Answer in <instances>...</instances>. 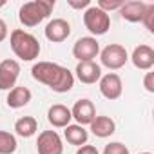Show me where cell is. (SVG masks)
Instances as JSON below:
<instances>
[{
  "instance_id": "obj_3",
  "label": "cell",
  "mask_w": 154,
  "mask_h": 154,
  "mask_svg": "<svg viewBox=\"0 0 154 154\" xmlns=\"http://www.w3.org/2000/svg\"><path fill=\"white\" fill-rule=\"evenodd\" d=\"M53 9H54V0H31L20 8L18 20L26 27H35L44 18H47Z\"/></svg>"
},
{
  "instance_id": "obj_23",
  "label": "cell",
  "mask_w": 154,
  "mask_h": 154,
  "mask_svg": "<svg viewBox=\"0 0 154 154\" xmlns=\"http://www.w3.org/2000/svg\"><path fill=\"white\" fill-rule=\"evenodd\" d=\"M103 154H129V149L120 141H112V143L105 145Z\"/></svg>"
},
{
  "instance_id": "obj_18",
  "label": "cell",
  "mask_w": 154,
  "mask_h": 154,
  "mask_svg": "<svg viewBox=\"0 0 154 154\" xmlns=\"http://www.w3.org/2000/svg\"><path fill=\"white\" fill-rule=\"evenodd\" d=\"M63 136H65L67 143H71L74 147H82L89 140V132L82 125H78V123H76V125H67L65 131H63Z\"/></svg>"
},
{
  "instance_id": "obj_24",
  "label": "cell",
  "mask_w": 154,
  "mask_h": 154,
  "mask_svg": "<svg viewBox=\"0 0 154 154\" xmlns=\"http://www.w3.org/2000/svg\"><path fill=\"white\" fill-rule=\"evenodd\" d=\"M143 87L149 93H154V72H147L143 78Z\"/></svg>"
},
{
  "instance_id": "obj_10",
  "label": "cell",
  "mask_w": 154,
  "mask_h": 154,
  "mask_svg": "<svg viewBox=\"0 0 154 154\" xmlns=\"http://www.w3.org/2000/svg\"><path fill=\"white\" fill-rule=\"evenodd\" d=\"M71 35V24L63 18H53L45 26V38L53 44H60L67 40Z\"/></svg>"
},
{
  "instance_id": "obj_20",
  "label": "cell",
  "mask_w": 154,
  "mask_h": 154,
  "mask_svg": "<svg viewBox=\"0 0 154 154\" xmlns=\"http://www.w3.org/2000/svg\"><path fill=\"white\" fill-rule=\"evenodd\" d=\"M17 138L8 132V131H0V154H13L17 150Z\"/></svg>"
},
{
  "instance_id": "obj_14",
  "label": "cell",
  "mask_w": 154,
  "mask_h": 154,
  "mask_svg": "<svg viewBox=\"0 0 154 154\" xmlns=\"http://www.w3.org/2000/svg\"><path fill=\"white\" fill-rule=\"evenodd\" d=\"M72 116H71V109H67L65 105L62 103H54L49 107L47 111V122L56 127V129H65L69 123H71Z\"/></svg>"
},
{
  "instance_id": "obj_15",
  "label": "cell",
  "mask_w": 154,
  "mask_h": 154,
  "mask_svg": "<svg viewBox=\"0 0 154 154\" xmlns=\"http://www.w3.org/2000/svg\"><path fill=\"white\" fill-rule=\"evenodd\" d=\"M145 9H147V4L141 2V0H131V2H123V6L118 9L122 18L127 20V22H141L143 15H145Z\"/></svg>"
},
{
  "instance_id": "obj_25",
  "label": "cell",
  "mask_w": 154,
  "mask_h": 154,
  "mask_svg": "<svg viewBox=\"0 0 154 154\" xmlns=\"http://www.w3.org/2000/svg\"><path fill=\"white\" fill-rule=\"evenodd\" d=\"M76 154H100L98 152V149L94 147V145H82V147H78V150H76Z\"/></svg>"
},
{
  "instance_id": "obj_16",
  "label": "cell",
  "mask_w": 154,
  "mask_h": 154,
  "mask_svg": "<svg viewBox=\"0 0 154 154\" xmlns=\"http://www.w3.org/2000/svg\"><path fill=\"white\" fill-rule=\"evenodd\" d=\"M31 91L27 89V87H24V85H15L11 91H9V94H8V98H6V103H8V107H11V109H22V107H26L29 102H31Z\"/></svg>"
},
{
  "instance_id": "obj_5",
  "label": "cell",
  "mask_w": 154,
  "mask_h": 154,
  "mask_svg": "<svg viewBox=\"0 0 154 154\" xmlns=\"http://www.w3.org/2000/svg\"><path fill=\"white\" fill-rule=\"evenodd\" d=\"M129 60V54H127V49L120 44H109L102 53H100V62L103 67L111 69V71H116V69H122Z\"/></svg>"
},
{
  "instance_id": "obj_11",
  "label": "cell",
  "mask_w": 154,
  "mask_h": 154,
  "mask_svg": "<svg viewBox=\"0 0 154 154\" xmlns=\"http://www.w3.org/2000/svg\"><path fill=\"white\" fill-rule=\"evenodd\" d=\"M71 116L78 122V125H89L94 118H96V109H94V103L87 98H82L74 103V107L71 109Z\"/></svg>"
},
{
  "instance_id": "obj_8",
  "label": "cell",
  "mask_w": 154,
  "mask_h": 154,
  "mask_svg": "<svg viewBox=\"0 0 154 154\" xmlns=\"http://www.w3.org/2000/svg\"><path fill=\"white\" fill-rule=\"evenodd\" d=\"M20 63L17 60H4L0 62V91H11L18 80Z\"/></svg>"
},
{
  "instance_id": "obj_1",
  "label": "cell",
  "mask_w": 154,
  "mask_h": 154,
  "mask_svg": "<svg viewBox=\"0 0 154 154\" xmlns=\"http://www.w3.org/2000/svg\"><path fill=\"white\" fill-rule=\"evenodd\" d=\"M31 74L36 82L47 85L54 93H67L74 85V74L60 63L38 62L31 67Z\"/></svg>"
},
{
  "instance_id": "obj_12",
  "label": "cell",
  "mask_w": 154,
  "mask_h": 154,
  "mask_svg": "<svg viewBox=\"0 0 154 154\" xmlns=\"http://www.w3.org/2000/svg\"><path fill=\"white\" fill-rule=\"evenodd\" d=\"M74 72H76V78H78L82 84H87V85L96 84L102 78V67L94 60L93 62H78Z\"/></svg>"
},
{
  "instance_id": "obj_22",
  "label": "cell",
  "mask_w": 154,
  "mask_h": 154,
  "mask_svg": "<svg viewBox=\"0 0 154 154\" xmlns=\"http://www.w3.org/2000/svg\"><path fill=\"white\" fill-rule=\"evenodd\" d=\"M141 22L150 33H154V4H147V9H145V15H143Z\"/></svg>"
},
{
  "instance_id": "obj_6",
  "label": "cell",
  "mask_w": 154,
  "mask_h": 154,
  "mask_svg": "<svg viewBox=\"0 0 154 154\" xmlns=\"http://www.w3.org/2000/svg\"><path fill=\"white\" fill-rule=\"evenodd\" d=\"M100 53V44L93 36H82L72 45V56L78 62H93Z\"/></svg>"
},
{
  "instance_id": "obj_29",
  "label": "cell",
  "mask_w": 154,
  "mask_h": 154,
  "mask_svg": "<svg viewBox=\"0 0 154 154\" xmlns=\"http://www.w3.org/2000/svg\"><path fill=\"white\" fill-rule=\"evenodd\" d=\"M140 154H150V152H140Z\"/></svg>"
},
{
  "instance_id": "obj_21",
  "label": "cell",
  "mask_w": 154,
  "mask_h": 154,
  "mask_svg": "<svg viewBox=\"0 0 154 154\" xmlns=\"http://www.w3.org/2000/svg\"><path fill=\"white\" fill-rule=\"evenodd\" d=\"M122 6H123V0H98V4H96V8H100L107 15H109V11L120 9Z\"/></svg>"
},
{
  "instance_id": "obj_28",
  "label": "cell",
  "mask_w": 154,
  "mask_h": 154,
  "mask_svg": "<svg viewBox=\"0 0 154 154\" xmlns=\"http://www.w3.org/2000/svg\"><path fill=\"white\" fill-rule=\"evenodd\" d=\"M6 6V0H0V8H4Z\"/></svg>"
},
{
  "instance_id": "obj_17",
  "label": "cell",
  "mask_w": 154,
  "mask_h": 154,
  "mask_svg": "<svg viewBox=\"0 0 154 154\" xmlns=\"http://www.w3.org/2000/svg\"><path fill=\"white\" fill-rule=\"evenodd\" d=\"M89 125H91V132L98 138H109L116 131V123L109 116H96Z\"/></svg>"
},
{
  "instance_id": "obj_27",
  "label": "cell",
  "mask_w": 154,
  "mask_h": 154,
  "mask_svg": "<svg viewBox=\"0 0 154 154\" xmlns=\"http://www.w3.org/2000/svg\"><path fill=\"white\" fill-rule=\"evenodd\" d=\"M8 38V26H6V22L0 18V42H4Z\"/></svg>"
},
{
  "instance_id": "obj_9",
  "label": "cell",
  "mask_w": 154,
  "mask_h": 154,
  "mask_svg": "<svg viewBox=\"0 0 154 154\" xmlns=\"http://www.w3.org/2000/svg\"><path fill=\"white\" fill-rule=\"evenodd\" d=\"M122 91H123V84L116 72H107L100 78V93L107 100H118L122 96Z\"/></svg>"
},
{
  "instance_id": "obj_13",
  "label": "cell",
  "mask_w": 154,
  "mask_h": 154,
  "mask_svg": "<svg viewBox=\"0 0 154 154\" xmlns=\"http://www.w3.org/2000/svg\"><path fill=\"white\" fill-rule=\"evenodd\" d=\"M131 60H132V63H134V67H136V69L150 71V69H152V65H154V49H152L150 45L141 44V45L134 47Z\"/></svg>"
},
{
  "instance_id": "obj_4",
  "label": "cell",
  "mask_w": 154,
  "mask_h": 154,
  "mask_svg": "<svg viewBox=\"0 0 154 154\" xmlns=\"http://www.w3.org/2000/svg\"><path fill=\"white\" fill-rule=\"evenodd\" d=\"M84 26L93 35H105L111 27V17L96 6H89L84 13Z\"/></svg>"
},
{
  "instance_id": "obj_26",
  "label": "cell",
  "mask_w": 154,
  "mask_h": 154,
  "mask_svg": "<svg viewBox=\"0 0 154 154\" xmlns=\"http://www.w3.org/2000/svg\"><path fill=\"white\" fill-rule=\"evenodd\" d=\"M71 8H74V9H84V8H89V0H80V2H74V0H69L67 2Z\"/></svg>"
},
{
  "instance_id": "obj_7",
  "label": "cell",
  "mask_w": 154,
  "mask_h": 154,
  "mask_svg": "<svg viewBox=\"0 0 154 154\" xmlns=\"http://www.w3.org/2000/svg\"><path fill=\"white\" fill-rule=\"evenodd\" d=\"M38 154H63L62 138L56 131H42L36 140Z\"/></svg>"
},
{
  "instance_id": "obj_2",
  "label": "cell",
  "mask_w": 154,
  "mask_h": 154,
  "mask_svg": "<svg viewBox=\"0 0 154 154\" xmlns=\"http://www.w3.org/2000/svg\"><path fill=\"white\" fill-rule=\"evenodd\" d=\"M9 44L13 53L24 62H31L40 54V42L24 29H15L9 35Z\"/></svg>"
},
{
  "instance_id": "obj_19",
  "label": "cell",
  "mask_w": 154,
  "mask_h": 154,
  "mask_svg": "<svg viewBox=\"0 0 154 154\" xmlns=\"http://www.w3.org/2000/svg\"><path fill=\"white\" fill-rule=\"evenodd\" d=\"M15 131L22 138H31L38 131V122L33 116H22L15 122Z\"/></svg>"
}]
</instances>
